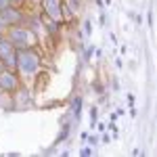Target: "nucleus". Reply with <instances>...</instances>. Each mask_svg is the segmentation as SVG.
I'll list each match as a JSON object with an SVG mask.
<instances>
[{
	"mask_svg": "<svg viewBox=\"0 0 157 157\" xmlns=\"http://www.w3.org/2000/svg\"><path fill=\"white\" fill-rule=\"evenodd\" d=\"M17 61H19V67H21V71H23V73H36V69H38V57L34 55V52H29V50H21L19 57H17Z\"/></svg>",
	"mask_w": 157,
	"mask_h": 157,
	"instance_id": "f257e3e1",
	"label": "nucleus"
},
{
	"mask_svg": "<svg viewBox=\"0 0 157 157\" xmlns=\"http://www.w3.org/2000/svg\"><path fill=\"white\" fill-rule=\"evenodd\" d=\"M11 40H13V44L19 46V48H29V46L34 44V36H32L27 29H13Z\"/></svg>",
	"mask_w": 157,
	"mask_h": 157,
	"instance_id": "f03ea898",
	"label": "nucleus"
},
{
	"mask_svg": "<svg viewBox=\"0 0 157 157\" xmlns=\"http://www.w3.org/2000/svg\"><path fill=\"white\" fill-rule=\"evenodd\" d=\"M0 59L4 61V65H15L17 57H15V44L0 40Z\"/></svg>",
	"mask_w": 157,
	"mask_h": 157,
	"instance_id": "7ed1b4c3",
	"label": "nucleus"
},
{
	"mask_svg": "<svg viewBox=\"0 0 157 157\" xmlns=\"http://www.w3.org/2000/svg\"><path fill=\"white\" fill-rule=\"evenodd\" d=\"M44 11L52 19H59L61 17V2L59 0H44Z\"/></svg>",
	"mask_w": 157,
	"mask_h": 157,
	"instance_id": "20e7f679",
	"label": "nucleus"
},
{
	"mask_svg": "<svg viewBox=\"0 0 157 157\" xmlns=\"http://www.w3.org/2000/svg\"><path fill=\"white\" fill-rule=\"evenodd\" d=\"M17 86V78L13 73H0V88L4 90H13Z\"/></svg>",
	"mask_w": 157,
	"mask_h": 157,
	"instance_id": "39448f33",
	"label": "nucleus"
},
{
	"mask_svg": "<svg viewBox=\"0 0 157 157\" xmlns=\"http://www.w3.org/2000/svg\"><path fill=\"white\" fill-rule=\"evenodd\" d=\"M0 19H2L4 23H15V21L19 19V13L6 6V9H2V11H0Z\"/></svg>",
	"mask_w": 157,
	"mask_h": 157,
	"instance_id": "423d86ee",
	"label": "nucleus"
},
{
	"mask_svg": "<svg viewBox=\"0 0 157 157\" xmlns=\"http://www.w3.org/2000/svg\"><path fill=\"white\" fill-rule=\"evenodd\" d=\"M80 109H82V101L75 98V101H73V113H75V117H80Z\"/></svg>",
	"mask_w": 157,
	"mask_h": 157,
	"instance_id": "0eeeda50",
	"label": "nucleus"
},
{
	"mask_svg": "<svg viewBox=\"0 0 157 157\" xmlns=\"http://www.w3.org/2000/svg\"><path fill=\"white\" fill-rule=\"evenodd\" d=\"M44 25H46V29H48V32H52V34L57 32V23H55V21H48V19H44Z\"/></svg>",
	"mask_w": 157,
	"mask_h": 157,
	"instance_id": "6e6552de",
	"label": "nucleus"
},
{
	"mask_svg": "<svg viewBox=\"0 0 157 157\" xmlns=\"http://www.w3.org/2000/svg\"><path fill=\"white\" fill-rule=\"evenodd\" d=\"M90 32H92V27H90V21L86 19V36H90Z\"/></svg>",
	"mask_w": 157,
	"mask_h": 157,
	"instance_id": "1a4fd4ad",
	"label": "nucleus"
},
{
	"mask_svg": "<svg viewBox=\"0 0 157 157\" xmlns=\"http://www.w3.org/2000/svg\"><path fill=\"white\" fill-rule=\"evenodd\" d=\"M6 6H9V0H0V11L6 9Z\"/></svg>",
	"mask_w": 157,
	"mask_h": 157,
	"instance_id": "9d476101",
	"label": "nucleus"
},
{
	"mask_svg": "<svg viewBox=\"0 0 157 157\" xmlns=\"http://www.w3.org/2000/svg\"><path fill=\"white\" fill-rule=\"evenodd\" d=\"M69 6H71L73 11H78V0H71V2H69Z\"/></svg>",
	"mask_w": 157,
	"mask_h": 157,
	"instance_id": "9b49d317",
	"label": "nucleus"
},
{
	"mask_svg": "<svg viewBox=\"0 0 157 157\" xmlns=\"http://www.w3.org/2000/svg\"><path fill=\"white\" fill-rule=\"evenodd\" d=\"M90 153H92L90 149H82V151H80V155H82V157H84V155H90Z\"/></svg>",
	"mask_w": 157,
	"mask_h": 157,
	"instance_id": "f8f14e48",
	"label": "nucleus"
},
{
	"mask_svg": "<svg viewBox=\"0 0 157 157\" xmlns=\"http://www.w3.org/2000/svg\"><path fill=\"white\" fill-rule=\"evenodd\" d=\"M2 71H4V61L0 59V73H2Z\"/></svg>",
	"mask_w": 157,
	"mask_h": 157,
	"instance_id": "ddd939ff",
	"label": "nucleus"
},
{
	"mask_svg": "<svg viewBox=\"0 0 157 157\" xmlns=\"http://www.w3.org/2000/svg\"><path fill=\"white\" fill-rule=\"evenodd\" d=\"M4 25H6V23H4V21H2V19H0V29H2V27H4Z\"/></svg>",
	"mask_w": 157,
	"mask_h": 157,
	"instance_id": "4468645a",
	"label": "nucleus"
}]
</instances>
